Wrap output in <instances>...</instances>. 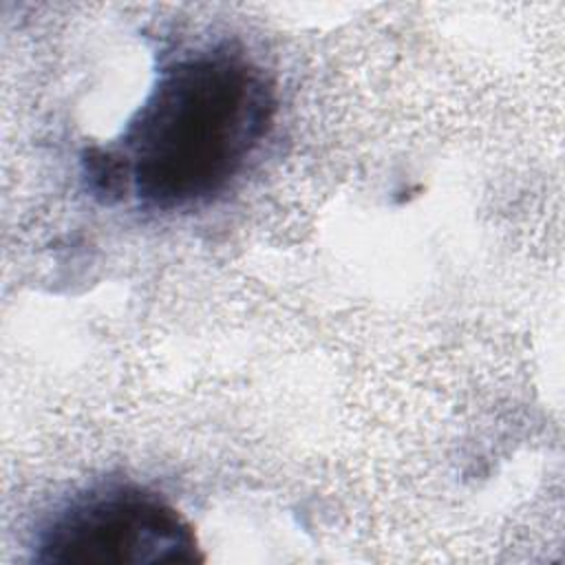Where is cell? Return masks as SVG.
Wrapping results in <instances>:
<instances>
[{"instance_id":"cell-1","label":"cell","mask_w":565,"mask_h":565,"mask_svg":"<svg viewBox=\"0 0 565 565\" xmlns=\"http://www.w3.org/2000/svg\"><path fill=\"white\" fill-rule=\"evenodd\" d=\"M276 93L265 71L221 44L172 60L128 121L121 139L88 150L95 194H121L174 212L225 192L267 139Z\"/></svg>"},{"instance_id":"cell-2","label":"cell","mask_w":565,"mask_h":565,"mask_svg":"<svg viewBox=\"0 0 565 565\" xmlns=\"http://www.w3.org/2000/svg\"><path fill=\"white\" fill-rule=\"evenodd\" d=\"M35 547V561L53 565H159L201 558L183 514L135 483L79 494L49 521Z\"/></svg>"}]
</instances>
